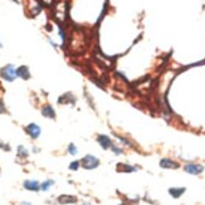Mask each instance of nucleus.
I'll return each mask as SVG.
<instances>
[{"instance_id":"nucleus-3","label":"nucleus","mask_w":205,"mask_h":205,"mask_svg":"<svg viewBox=\"0 0 205 205\" xmlns=\"http://www.w3.org/2000/svg\"><path fill=\"white\" fill-rule=\"evenodd\" d=\"M184 170L189 174H191V175H199V174H201L204 171V166L198 165V164H188V165L184 166Z\"/></svg>"},{"instance_id":"nucleus-6","label":"nucleus","mask_w":205,"mask_h":205,"mask_svg":"<svg viewBox=\"0 0 205 205\" xmlns=\"http://www.w3.org/2000/svg\"><path fill=\"white\" fill-rule=\"evenodd\" d=\"M160 166L162 169H179V164L170 159H162L160 161Z\"/></svg>"},{"instance_id":"nucleus-7","label":"nucleus","mask_w":205,"mask_h":205,"mask_svg":"<svg viewBox=\"0 0 205 205\" xmlns=\"http://www.w3.org/2000/svg\"><path fill=\"white\" fill-rule=\"evenodd\" d=\"M16 77H20L23 79H29L30 78V72L27 66H22L16 69Z\"/></svg>"},{"instance_id":"nucleus-14","label":"nucleus","mask_w":205,"mask_h":205,"mask_svg":"<svg viewBox=\"0 0 205 205\" xmlns=\"http://www.w3.org/2000/svg\"><path fill=\"white\" fill-rule=\"evenodd\" d=\"M53 184H54V181L53 180H48V181H44L43 184H42V185H40V189H42L43 191H47L50 186H52L53 185Z\"/></svg>"},{"instance_id":"nucleus-21","label":"nucleus","mask_w":205,"mask_h":205,"mask_svg":"<svg viewBox=\"0 0 205 205\" xmlns=\"http://www.w3.org/2000/svg\"><path fill=\"white\" fill-rule=\"evenodd\" d=\"M121 205H128V204H121Z\"/></svg>"},{"instance_id":"nucleus-12","label":"nucleus","mask_w":205,"mask_h":205,"mask_svg":"<svg viewBox=\"0 0 205 205\" xmlns=\"http://www.w3.org/2000/svg\"><path fill=\"white\" fill-rule=\"evenodd\" d=\"M185 191H186L185 188H170V189H169V194H170L172 198H175V199L180 198Z\"/></svg>"},{"instance_id":"nucleus-18","label":"nucleus","mask_w":205,"mask_h":205,"mask_svg":"<svg viewBox=\"0 0 205 205\" xmlns=\"http://www.w3.org/2000/svg\"><path fill=\"white\" fill-rule=\"evenodd\" d=\"M5 111H6V108H5L4 102H3V99H0V113H4Z\"/></svg>"},{"instance_id":"nucleus-4","label":"nucleus","mask_w":205,"mask_h":205,"mask_svg":"<svg viewBox=\"0 0 205 205\" xmlns=\"http://www.w3.org/2000/svg\"><path fill=\"white\" fill-rule=\"evenodd\" d=\"M25 132L32 137V138H38L40 135V127L35 124H30L25 127Z\"/></svg>"},{"instance_id":"nucleus-13","label":"nucleus","mask_w":205,"mask_h":205,"mask_svg":"<svg viewBox=\"0 0 205 205\" xmlns=\"http://www.w3.org/2000/svg\"><path fill=\"white\" fill-rule=\"evenodd\" d=\"M58 203L59 204H73V203H77V198L72 196V195H60L58 198Z\"/></svg>"},{"instance_id":"nucleus-19","label":"nucleus","mask_w":205,"mask_h":205,"mask_svg":"<svg viewBox=\"0 0 205 205\" xmlns=\"http://www.w3.org/2000/svg\"><path fill=\"white\" fill-rule=\"evenodd\" d=\"M112 150H113V152L115 153H117V155H120V153H122V150L121 149H117V147H115L113 145H112V147H111Z\"/></svg>"},{"instance_id":"nucleus-20","label":"nucleus","mask_w":205,"mask_h":205,"mask_svg":"<svg viewBox=\"0 0 205 205\" xmlns=\"http://www.w3.org/2000/svg\"><path fill=\"white\" fill-rule=\"evenodd\" d=\"M20 205H32V204H29V203H22Z\"/></svg>"},{"instance_id":"nucleus-9","label":"nucleus","mask_w":205,"mask_h":205,"mask_svg":"<svg viewBox=\"0 0 205 205\" xmlns=\"http://www.w3.org/2000/svg\"><path fill=\"white\" fill-rule=\"evenodd\" d=\"M24 188L27 190H30V191H38L40 189V185L38 181H34V180H25L24 181Z\"/></svg>"},{"instance_id":"nucleus-16","label":"nucleus","mask_w":205,"mask_h":205,"mask_svg":"<svg viewBox=\"0 0 205 205\" xmlns=\"http://www.w3.org/2000/svg\"><path fill=\"white\" fill-rule=\"evenodd\" d=\"M68 151H69V153H70V155H76V153L78 152L77 147L73 145V143H70V145L68 146Z\"/></svg>"},{"instance_id":"nucleus-5","label":"nucleus","mask_w":205,"mask_h":205,"mask_svg":"<svg viewBox=\"0 0 205 205\" xmlns=\"http://www.w3.org/2000/svg\"><path fill=\"white\" fill-rule=\"evenodd\" d=\"M97 141H98V143L103 150H107V149L112 147V140L108 136H106V135H98Z\"/></svg>"},{"instance_id":"nucleus-11","label":"nucleus","mask_w":205,"mask_h":205,"mask_svg":"<svg viewBox=\"0 0 205 205\" xmlns=\"http://www.w3.org/2000/svg\"><path fill=\"white\" fill-rule=\"evenodd\" d=\"M42 115L44 117H48V118H56V112H54L53 107L49 106V105H47L42 108Z\"/></svg>"},{"instance_id":"nucleus-17","label":"nucleus","mask_w":205,"mask_h":205,"mask_svg":"<svg viewBox=\"0 0 205 205\" xmlns=\"http://www.w3.org/2000/svg\"><path fill=\"white\" fill-rule=\"evenodd\" d=\"M78 167H79V161H73V162H72L70 164V165H69V169L70 170H78Z\"/></svg>"},{"instance_id":"nucleus-2","label":"nucleus","mask_w":205,"mask_h":205,"mask_svg":"<svg viewBox=\"0 0 205 205\" xmlns=\"http://www.w3.org/2000/svg\"><path fill=\"white\" fill-rule=\"evenodd\" d=\"M82 164V167L86 169V170H93L99 165V160L92 155H86L83 159L81 160Z\"/></svg>"},{"instance_id":"nucleus-10","label":"nucleus","mask_w":205,"mask_h":205,"mask_svg":"<svg viewBox=\"0 0 205 205\" xmlns=\"http://www.w3.org/2000/svg\"><path fill=\"white\" fill-rule=\"evenodd\" d=\"M116 170H117L118 172H134V171H136L137 169H136V167H134V166L127 165V164L121 162V164H117Z\"/></svg>"},{"instance_id":"nucleus-15","label":"nucleus","mask_w":205,"mask_h":205,"mask_svg":"<svg viewBox=\"0 0 205 205\" xmlns=\"http://www.w3.org/2000/svg\"><path fill=\"white\" fill-rule=\"evenodd\" d=\"M18 156H20V157H28V150L24 149L23 146H19L18 147Z\"/></svg>"},{"instance_id":"nucleus-1","label":"nucleus","mask_w":205,"mask_h":205,"mask_svg":"<svg viewBox=\"0 0 205 205\" xmlns=\"http://www.w3.org/2000/svg\"><path fill=\"white\" fill-rule=\"evenodd\" d=\"M0 76L8 82H13L16 77V69L14 68V66L8 64L0 69Z\"/></svg>"},{"instance_id":"nucleus-8","label":"nucleus","mask_w":205,"mask_h":205,"mask_svg":"<svg viewBox=\"0 0 205 205\" xmlns=\"http://www.w3.org/2000/svg\"><path fill=\"white\" fill-rule=\"evenodd\" d=\"M76 102V98H74V96L70 93V92H68V93H66V95H63V96H60L59 97V99H58V103H72L73 105Z\"/></svg>"}]
</instances>
